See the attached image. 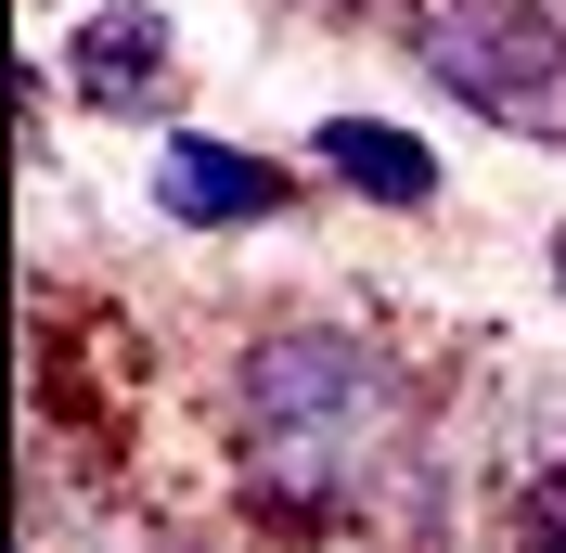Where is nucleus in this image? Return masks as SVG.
I'll use <instances>...</instances> for the list:
<instances>
[{
	"label": "nucleus",
	"instance_id": "obj_3",
	"mask_svg": "<svg viewBox=\"0 0 566 553\" xmlns=\"http://www.w3.org/2000/svg\"><path fill=\"white\" fill-rule=\"evenodd\" d=\"M65 77H77V104L91 116H168L180 104V39L155 0H91L65 39Z\"/></svg>",
	"mask_w": 566,
	"mask_h": 553
},
{
	"label": "nucleus",
	"instance_id": "obj_1",
	"mask_svg": "<svg viewBox=\"0 0 566 553\" xmlns=\"http://www.w3.org/2000/svg\"><path fill=\"white\" fill-rule=\"evenodd\" d=\"M399 438V361L360 322H271L232 361V463L283 528L360 502V477Z\"/></svg>",
	"mask_w": 566,
	"mask_h": 553
},
{
	"label": "nucleus",
	"instance_id": "obj_2",
	"mask_svg": "<svg viewBox=\"0 0 566 553\" xmlns=\"http://www.w3.org/2000/svg\"><path fill=\"white\" fill-rule=\"evenodd\" d=\"M399 39H412V65L463 116H490L515 142H566V27H554V0H412Z\"/></svg>",
	"mask_w": 566,
	"mask_h": 553
},
{
	"label": "nucleus",
	"instance_id": "obj_4",
	"mask_svg": "<svg viewBox=\"0 0 566 553\" xmlns=\"http://www.w3.org/2000/svg\"><path fill=\"white\" fill-rule=\"evenodd\" d=\"M155 207H168L180 232H258V219L296 207V168H271V155H245V142H207V129H168Z\"/></svg>",
	"mask_w": 566,
	"mask_h": 553
},
{
	"label": "nucleus",
	"instance_id": "obj_7",
	"mask_svg": "<svg viewBox=\"0 0 566 553\" xmlns=\"http://www.w3.org/2000/svg\"><path fill=\"white\" fill-rule=\"evenodd\" d=\"M554 271H566V244H554Z\"/></svg>",
	"mask_w": 566,
	"mask_h": 553
},
{
	"label": "nucleus",
	"instance_id": "obj_5",
	"mask_svg": "<svg viewBox=\"0 0 566 553\" xmlns=\"http://www.w3.org/2000/svg\"><path fill=\"white\" fill-rule=\"evenodd\" d=\"M310 168L348 180L360 207H438V155H424L412 129H387V116H322V129H310Z\"/></svg>",
	"mask_w": 566,
	"mask_h": 553
},
{
	"label": "nucleus",
	"instance_id": "obj_6",
	"mask_svg": "<svg viewBox=\"0 0 566 553\" xmlns=\"http://www.w3.org/2000/svg\"><path fill=\"white\" fill-rule=\"evenodd\" d=\"M515 553H566V463H541L515 489Z\"/></svg>",
	"mask_w": 566,
	"mask_h": 553
}]
</instances>
